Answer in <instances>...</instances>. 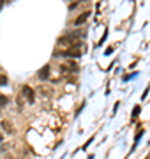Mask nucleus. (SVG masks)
Here are the masks:
<instances>
[{"label": "nucleus", "mask_w": 150, "mask_h": 159, "mask_svg": "<svg viewBox=\"0 0 150 159\" xmlns=\"http://www.w3.org/2000/svg\"><path fill=\"white\" fill-rule=\"evenodd\" d=\"M7 83H9L7 76H6V74H2V73H0V87H6Z\"/></svg>", "instance_id": "nucleus-5"}, {"label": "nucleus", "mask_w": 150, "mask_h": 159, "mask_svg": "<svg viewBox=\"0 0 150 159\" xmlns=\"http://www.w3.org/2000/svg\"><path fill=\"white\" fill-rule=\"evenodd\" d=\"M138 113H139V106H136V108H134V111H133V117H136Z\"/></svg>", "instance_id": "nucleus-7"}, {"label": "nucleus", "mask_w": 150, "mask_h": 159, "mask_svg": "<svg viewBox=\"0 0 150 159\" xmlns=\"http://www.w3.org/2000/svg\"><path fill=\"white\" fill-rule=\"evenodd\" d=\"M88 16H90V12H88V11L85 12V14H81V16L76 20V25H83V23L87 21V18H88Z\"/></svg>", "instance_id": "nucleus-4"}, {"label": "nucleus", "mask_w": 150, "mask_h": 159, "mask_svg": "<svg viewBox=\"0 0 150 159\" xmlns=\"http://www.w3.org/2000/svg\"><path fill=\"white\" fill-rule=\"evenodd\" d=\"M48 76H50V66H44V67L39 71V78L41 80H48Z\"/></svg>", "instance_id": "nucleus-3"}, {"label": "nucleus", "mask_w": 150, "mask_h": 159, "mask_svg": "<svg viewBox=\"0 0 150 159\" xmlns=\"http://www.w3.org/2000/svg\"><path fill=\"white\" fill-rule=\"evenodd\" d=\"M0 125H2V129L6 131L7 134H11L12 131H14V129H12V125L9 124V120H2V122H0Z\"/></svg>", "instance_id": "nucleus-2"}, {"label": "nucleus", "mask_w": 150, "mask_h": 159, "mask_svg": "<svg viewBox=\"0 0 150 159\" xmlns=\"http://www.w3.org/2000/svg\"><path fill=\"white\" fill-rule=\"evenodd\" d=\"M23 96H25V99H27V101L30 102V104H34L35 102V94H34V89H32V87H29V85H25L23 87Z\"/></svg>", "instance_id": "nucleus-1"}, {"label": "nucleus", "mask_w": 150, "mask_h": 159, "mask_svg": "<svg viewBox=\"0 0 150 159\" xmlns=\"http://www.w3.org/2000/svg\"><path fill=\"white\" fill-rule=\"evenodd\" d=\"M7 102H9V99H7L6 96H2V94H0V108H4V106H7Z\"/></svg>", "instance_id": "nucleus-6"}]
</instances>
